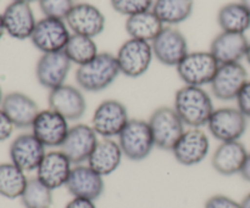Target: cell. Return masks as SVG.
Returning a JSON list of instances; mask_svg holds the SVG:
<instances>
[{"label":"cell","instance_id":"1","mask_svg":"<svg viewBox=\"0 0 250 208\" xmlns=\"http://www.w3.org/2000/svg\"><path fill=\"white\" fill-rule=\"evenodd\" d=\"M173 109L189 128L207 126L215 107L212 97L204 88L183 85L176 92Z\"/></svg>","mask_w":250,"mask_h":208},{"label":"cell","instance_id":"2","mask_svg":"<svg viewBox=\"0 0 250 208\" xmlns=\"http://www.w3.org/2000/svg\"><path fill=\"white\" fill-rule=\"evenodd\" d=\"M121 75L116 56L110 53H99L92 61L78 66L76 83L87 93H99L114 84Z\"/></svg>","mask_w":250,"mask_h":208},{"label":"cell","instance_id":"3","mask_svg":"<svg viewBox=\"0 0 250 208\" xmlns=\"http://www.w3.org/2000/svg\"><path fill=\"white\" fill-rule=\"evenodd\" d=\"M117 139L125 157L133 162L148 158L156 148L148 121L141 118L129 119Z\"/></svg>","mask_w":250,"mask_h":208},{"label":"cell","instance_id":"4","mask_svg":"<svg viewBox=\"0 0 250 208\" xmlns=\"http://www.w3.org/2000/svg\"><path fill=\"white\" fill-rule=\"evenodd\" d=\"M155 146L160 150L172 151L177 141L186 132V124L173 107H158L148 119Z\"/></svg>","mask_w":250,"mask_h":208},{"label":"cell","instance_id":"5","mask_svg":"<svg viewBox=\"0 0 250 208\" xmlns=\"http://www.w3.org/2000/svg\"><path fill=\"white\" fill-rule=\"evenodd\" d=\"M220 63L210 51L188 53L176 67L178 77L185 85L204 87L211 84Z\"/></svg>","mask_w":250,"mask_h":208},{"label":"cell","instance_id":"6","mask_svg":"<svg viewBox=\"0 0 250 208\" xmlns=\"http://www.w3.org/2000/svg\"><path fill=\"white\" fill-rule=\"evenodd\" d=\"M153 58L151 43L132 38L125 41L116 54L120 72L128 78H139L146 75Z\"/></svg>","mask_w":250,"mask_h":208},{"label":"cell","instance_id":"7","mask_svg":"<svg viewBox=\"0 0 250 208\" xmlns=\"http://www.w3.org/2000/svg\"><path fill=\"white\" fill-rule=\"evenodd\" d=\"M129 119L128 110L121 101L107 99L98 105L90 126L103 139H114L120 135Z\"/></svg>","mask_w":250,"mask_h":208},{"label":"cell","instance_id":"8","mask_svg":"<svg viewBox=\"0 0 250 208\" xmlns=\"http://www.w3.org/2000/svg\"><path fill=\"white\" fill-rule=\"evenodd\" d=\"M71 34L65 19L43 17L37 21L31 41L41 53H58L63 51Z\"/></svg>","mask_w":250,"mask_h":208},{"label":"cell","instance_id":"9","mask_svg":"<svg viewBox=\"0 0 250 208\" xmlns=\"http://www.w3.org/2000/svg\"><path fill=\"white\" fill-rule=\"evenodd\" d=\"M207 127L211 136L220 143L238 141L246 133L248 118L238 107H220L215 109Z\"/></svg>","mask_w":250,"mask_h":208},{"label":"cell","instance_id":"10","mask_svg":"<svg viewBox=\"0 0 250 208\" xmlns=\"http://www.w3.org/2000/svg\"><path fill=\"white\" fill-rule=\"evenodd\" d=\"M154 57L168 67H177L188 51L187 38L180 29L165 26L159 36L151 41Z\"/></svg>","mask_w":250,"mask_h":208},{"label":"cell","instance_id":"11","mask_svg":"<svg viewBox=\"0 0 250 208\" xmlns=\"http://www.w3.org/2000/svg\"><path fill=\"white\" fill-rule=\"evenodd\" d=\"M32 133L46 149H58L65 143L70 132L68 121L54 110H41L32 124Z\"/></svg>","mask_w":250,"mask_h":208},{"label":"cell","instance_id":"12","mask_svg":"<svg viewBox=\"0 0 250 208\" xmlns=\"http://www.w3.org/2000/svg\"><path fill=\"white\" fill-rule=\"evenodd\" d=\"M171 152L180 165L193 167L208 157L210 152V139L202 128L186 129Z\"/></svg>","mask_w":250,"mask_h":208},{"label":"cell","instance_id":"13","mask_svg":"<svg viewBox=\"0 0 250 208\" xmlns=\"http://www.w3.org/2000/svg\"><path fill=\"white\" fill-rule=\"evenodd\" d=\"M99 143V135L92 126L78 123L70 128L65 143L60 150L68 157L73 166L88 162L95 146Z\"/></svg>","mask_w":250,"mask_h":208},{"label":"cell","instance_id":"14","mask_svg":"<svg viewBox=\"0 0 250 208\" xmlns=\"http://www.w3.org/2000/svg\"><path fill=\"white\" fill-rule=\"evenodd\" d=\"M248 72L241 62L220 65L211 84V94L220 101H232L248 82Z\"/></svg>","mask_w":250,"mask_h":208},{"label":"cell","instance_id":"15","mask_svg":"<svg viewBox=\"0 0 250 208\" xmlns=\"http://www.w3.org/2000/svg\"><path fill=\"white\" fill-rule=\"evenodd\" d=\"M48 105L49 109L65 117L68 122L80 121L87 111V100L83 90L70 84L49 90Z\"/></svg>","mask_w":250,"mask_h":208},{"label":"cell","instance_id":"16","mask_svg":"<svg viewBox=\"0 0 250 208\" xmlns=\"http://www.w3.org/2000/svg\"><path fill=\"white\" fill-rule=\"evenodd\" d=\"M45 153L46 148L33 133L20 134L11 141L9 148L10 162L26 173L38 170Z\"/></svg>","mask_w":250,"mask_h":208},{"label":"cell","instance_id":"17","mask_svg":"<svg viewBox=\"0 0 250 208\" xmlns=\"http://www.w3.org/2000/svg\"><path fill=\"white\" fill-rule=\"evenodd\" d=\"M72 62L63 51L43 54L37 61L36 78L43 88L53 90L66 84Z\"/></svg>","mask_w":250,"mask_h":208},{"label":"cell","instance_id":"18","mask_svg":"<svg viewBox=\"0 0 250 208\" xmlns=\"http://www.w3.org/2000/svg\"><path fill=\"white\" fill-rule=\"evenodd\" d=\"M65 21L72 33L90 38L102 34L106 24L104 14L89 2H78L73 5Z\"/></svg>","mask_w":250,"mask_h":208},{"label":"cell","instance_id":"19","mask_svg":"<svg viewBox=\"0 0 250 208\" xmlns=\"http://www.w3.org/2000/svg\"><path fill=\"white\" fill-rule=\"evenodd\" d=\"M65 188L72 197L97 201L105 191L104 177L88 165L73 166Z\"/></svg>","mask_w":250,"mask_h":208},{"label":"cell","instance_id":"20","mask_svg":"<svg viewBox=\"0 0 250 208\" xmlns=\"http://www.w3.org/2000/svg\"><path fill=\"white\" fill-rule=\"evenodd\" d=\"M73 165L61 150L48 151L36 170V177L44 185L54 190L66 187Z\"/></svg>","mask_w":250,"mask_h":208},{"label":"cell","instance_id":"21","mask_svg":"<svg viewBox=\"0 0 250 208\" xmlns=\"http://www.w3.org/2000/svg\"><path fill=\"white\" fill-rule=\"evenodd\" d=\"M5 32L17 40L31 39L37 24L36 16L31 4L22 1H11L2 12Z\"/></svg>","mask_w":250,"mask_h":208},{"label":"cell","instance_id":"22","mask_svg":"<svg viewBox=\"0 0 250 208\" xmlns=\"http://www.w3.org/2000/svg\"><path fill=\"white\" fill-rule=\"evenodd\" d=\"M0 107L17 129L31 128L41 112L38 104L29 95L21 92L5 94Z\"/></svg>","mask_w":250,"mask_h":208},{"label":"cell","instance_id":"23","mask_svg":"<svg viewBox=\"0 0 250 208\" xmlns=\"http://www.w3.org/2000/svg\"><path fill=\"white\" fill-rule=\"evenodd\" d=\"M249 43L246 34L221 32L212 39L209 51L220 65L241 62L242 58H246Z\"/></svg>","mask_w":250,"mask_h":208},{"label":"cell","instance_id":"24","mask_svg":"<svg viewBox=\"0 0 250 208\" xmlns=\"http://www.w3.org/2000/svg\"><path fill=\"white\" fill-rule=\"evenodd\" d=\"M248 153L244 144L239 140L221 143L211 157L212 168L224 177L239 174Z\"/></svg>","mask_w":250,"mask_h":208},{"label":"cell","instance_id":"25","mask_svg":"<svg viewBox=\"0 0 250 208\" xmlns=\"http://www.w3.org/2000/svg\"><path fill=\"white\" fill-rule=\"evenodd\" d=\"M124 152L114 139H102L95 146L87 165L103 177L112 174L120 167Z\"/></svg>","mask_w":250,"mask_h":208},{"label":"cell","instance_id":"26","mask_svg":"<svg viewBox=\"0 0 250 208\" xmlns=\"http://www.w3.org/2000/svg\"><path fill=\"white\" fill-rule=\"evenodd\" d=\"M164 27L165 24L154 14L153 10L127 17L125 23V28L129 38L149 41V43H151L159 36Z\"/></svg>","mask_w":250,"mask_h":208},{"label":"cell","instance_id":"27","mask_svg":"<svg viewBox=\"0 0 250 208\" xmlns=\"http://www.w3.org/2000/svg\"><path fill=\"white\" fill-rule=\"evenodd\" d=\"M151 10L164 24L176 26L192 16L194 0H154Z\"/></svg>","mask_w":250,"mask_h":208},{"label":"cell","instance_id":"28","mask_svg":"<svg viewBox=\"0 0 250 208\" xmlns=\"http://www.w3.org/2000/svg\"><path fill=\"white\" fill-rule=\"evenodd\" d=\"M217 23L222 32L243 33L250 28V12L238 2H227L217 12Z\"/></svg>","mask_w":250,"mask_h":208},{"label":"cell","instance_id":"29","mask_svg":"<svg viewBox=\"0 0 250 208\" xmlns=\"http://www.w3.org/2000/svg\"><path fill=\"white\" fill-rule=\"evenodd\" d=\"M28 178L26 172L12 162L0 163V196L9 200L21 197Z\"/></svg>","mask_w":250,"mask_h":208},{"label":"cell","instance_id":"30","mask_svg":"<svg viewBox=\"0 0 250 208\" xmlns=\"http://www.w3.org/2000/svg\"><path fill=\"white\" fill-rule=\"evenodd\" d=\"M63 53L67 55L71 62L82 66L92 61L99 51L94 38L72 33L63 49Z\"/></svg>","mask_w":250,"mask_h":208},{"label":"cell","instance_id":"31","mask_svg":"<svg viewBox=\"0 0 250 208\" xmlns=\"http://www.w3.org/2000/svg\"><path fill=\"white\" fill-rule=\"evenodd\" d=\"M24 208H50L53 206V190L37 177L28 178L23 194L20 197Z\"/></svg>","mask_w":250,"mask_h":208},{"label":"cell","instance_id":"32","mask_svg":"<svg viewBox=\"0 0 250 208\" xmlns=\"http://www.w3.org/2000/svg\"><path fill=\"white\" fill-rule=\"evenodd\" d=\"M38 4L44 17L66 19L75 2L73 0H38Z\"/></svg>","mask_w":250,"mask_h":208},{"label":"cell","instance_id":"33","mask_svg":"<svg viewBox=\"0 0 250 208\" xmlns=\"http://www.w3.org/2000/svg\"><path fill=\"white\" fill-rule=\"evenodd\" d=\"M112 9L124 16H133L153 9L154 0H110Z\"/></svg>","mask_w":250,"mask_h":208},{"label":"cell","instance_id":"34","mask_svg":"<svg viewBox=\"0 0 250 208\" xmlns=\"http://www.w3.org/2000/svg\"><path fill=\"white\" fill-rule=\"evenodd\" d=\"M204 208H242L241 202L226 195H214L205 202Z\"/></svg>","mask_w":250,"mask_h":208},{"label":"cell","instance_id":"35","mask_svg":"<svg viewBox=\"0 0 250 208\" xmlns=\"http://www.w3.org/2000/svg\"><path fill=\"white\" fill-rule=\"evenodd\" d=\"M237 101V107H238L239 111L250 119V80L246 83L242 90L239 92L238 96L236 99Z\"/></svg>","mask_w":250,"mask_h":208},{"label":"cell","instance_id":"36","mask_svg":"<svg viewBox=\"0 0 250 208\" xmlns=\"http://www.w3.org/2000/svg\"><path fill=\"white\" fill-rule=\"evenodd\" d=\"M15 131V126L0 107V143L10 139Z\"/></svg>","mask_w":250,"mask_h":208},{"label":"cell","instance_id":"37","mask_svg":"<svg viewBox=\"0 0 250 208\" xmlns=\"http://www.w3.org/2000/svg\"><path fill=\"white\" fill-rule=\"evenodd\" d=\"M65 208H97V205H95V201H92V200L73 197L71 201L66 204Z\"/></svg>","mask_w":250,"mask_h":208},{"label":"cell","instance_id":"38","mask_svg":"<svg viewBox=\"0 0 250 208\" xmlns=\"http://www.w3.org/2000/svg\"><path fill=\"white\" fill-rule=\"evenodd\" d=\"M239 175H241L247 183H250V152L248 153V156H247L246 162H244L243 168H242Z\"/></svg>","mask_w":250,"mask_h":208},{"label":"cell","instance_id":"39","mask_svg":"<svg viewBox=\"0 0 250 208\" xmlns=\"http://www.w3.org/2000/svg\"><path fill=\"white\" fill-rule=\"evenodd\" d=\"M242 208H250V192L244 196V199L241 201Z\"/></svg>","mask_w":250,"mask_h":208},{"label":"cell","instance_id":"40","mask_svg":"<svg viewBox=\"0 0 250 208\" xmlns=\"http://www.w3.org/2000/svg\"><path fill=\"white\" fill-rule=\"evenodd\" d=\"M6 33L5 32V26H4V19H2V15L0 14V39L2 38V36Z\"/></svg>","mask_w":250,"mask_h":208},{"label":"cell","instance_id":"41","mask_svg":"<svg viewBox=\"0 0 250 208\" xmlns=\"http://www.w3.org/2000/svg\"><path fill=\"white\" fill-rule=\"evenodd\" d=\"M239 1H241L242 4L247 7V10L250 12V0H239Z\"/></svg>","mask_w":250,"mask_h":208},{"label":"cell","instance_id":"42","mask_svg":"<svg viewBox=\"0 0 250 208\" xmlns=\"http://www.w3.org/2000/svg\"><path fill=\"white\" fill-rule=\"evenodd\" d=\"M246 60L248 61V63L250 65V43H249V46H248V50H247V54H246Z\"/></svg>","mask_w":250,"mask_h":208},{"label":"cell","instance_id":"43","mask_svg":"<svg viewBox=\"0 0 250 208\" xmlns=\"http://www.w3.org/2000/svg\"><path fill=\"white\" fill-rule=\"evenodd\" d=\"M12 1H22V2H28V4H31V2L38 1V0H12Z\"/></svg>","mask_w":250,"mask_h":208},{"label":"cell","instance_id":"44","mask_svg":"<svg viewBox=\"0 0 250 208\" xmlns=\"http://www.w3.org/2000/svg\"><path fill=\"white\" fill-rule=\"evenodd\" d=\"M2 99H4V93H2V89H1V87H0V105H1V102H2Z\"/></svg>","mask_w":250,"mask_h":208}]
</instances>
